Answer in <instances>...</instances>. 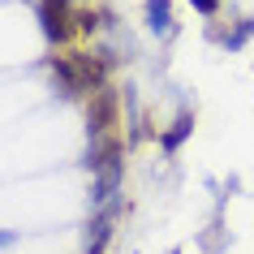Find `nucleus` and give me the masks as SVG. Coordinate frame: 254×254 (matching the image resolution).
Returning a JSON list of instances; mask_svg holds the SVG:
<instances>
[{"instance_id":"10","label":"nucleus","mask_w":254,"mask_h":254,"mask_svg":"<svg viewBox=\"0 0 254 254\" xmlns=\"http://www.w3.org/2000/svg\"><path fill=\"white\" fill-rule=\"evenodd\" d=\"M95 26H99V13H95V9H82V13H78V30H82V35H91Z\"/></svg>"},{"instance_id":"12","label":"nucleus","mask_w":254,"mask_h":254,"mask_svg":"<svg viewBox=\"0 0 254 254\" xmlns=\"http://www.w3.org/2000/svg\"><path fill=\"white\" fill-rule=\"evenodd\" d=\"M190 4H194V9H198V13H207V17H211L215 9H220V0H190Z\"/></svg>"},{"instance_id":"11","label":"nucleus","mask_w":254,"mask_h":254,"mask_svg":"<svg viewBox=\"0 0 254 254\" xmlns=\"http://www.w3.org/2000/svg\"><path fill=\"white\" fill-rule=\"evenodd\" d=\"M250 30H254V22H241V26H237V35L228 39V48H241V43L250 39Z\"/></svg>"},{"instance_id":"3","label":"nucleus","mask_w":254,"mask_h":254,"mask_svg":"<svg viewBox=\"0 0 254 254\" xmlns=\"http://www.w3.org/2000/svg\"><path fill=\"white\" fill-rule=\"evenodd\" d=\"M69 61H73V69H78L82 78V91H104L108 86V61L104 56H91V52H69Z\"/></svg>"},{"instance_id":"7","label":"nucleus","mask_w":254,"mask_h":254,"mask_svg":"<svg viewBox=\"0 0 254 254\" xmlns=\"http://www.w3.org/2000/svg\"><path fill=\"white\" fill-rule=\"evenodd\" d=\"M147 22H151V30H168V22H173L168 0H147Z\"/></svg>"},{"instance_id":"8","label":"nucleus","mask_w":254,"mask_h":254,"mask_svg":"<svg viewBox=\"0 0 254 254\" xmlns=\"http://www.w3.org/2000/svg\"><path fill=\"white\" fill-rule=\"evenodd\" d=\"M117 181H121V164L104 168V173H99V181H95V198H108V194L117 190Z\"/></svg>"},{"instance_id":"6","label":"nucleus","mask_w":254,"mask_h":254,"mask_svg":"<svg viewBox=\"0 0 254 254\" xmlns=\"http://www.w3.org/2000/svg\"><path fill=\"white\" fill-rule=\"evenodd\" d=\"M190 129H194V117H177V121H173V129H168V134L160 138V142H164V151H177V147H181V142L190 138Z\"/></svg>"},{"instance_id":"9","label":"nucleus","mask_w":254,"mask_h":254,"mask_svg":"<svg viewBox=\"0 0 254 254\" xmlns=\"http://www.w3.org/2000/svg\"><path fill=\"white\" fill-rule=\"evenodd\" d=\"M112 215H117V211H108L104 220L95 224V241L86 246V254H104V246H108V233H112Z\"/></svg>"},{"instance_id":"4","label":"nucleus","mask_w":254,"mask_h":254,"mask_svg":"<svg viewBox=\"0 0 254 254\" xmlns=\"http://www.w3.org/2000/svg\"><path fill=\"white\" fill-rule=\"evenodd\" d=\"M121 151H125L121 134L91 138V151H86V168H91V173H104V168H112V164H121Z\"/></svg>"},{"instance_id":"5","label":"nucleus","mask_w":254,"mask_h":254,"mask_svg":"<svg viewBox=\"0 0 254 254\" xmlns=\"http://www.w3.org/2000/svg\"><path fill=\"white\" fill-rule=\"evenodd\" d=\"M52 73L61 78L65 95H82V78H78V69H73V61H69V56H52Z\"/></svg>"},{"instance_id":"1","label":"nucleus","mask_w":254,"mask_h":254,"mask_svg":"<svg viewBox=\"0 0 254 254\" xmlns=\"http://www.w3.org/2000/svg\"><path fill=\"white\" fill-rule=\"evenodd\" d=\"M117 125H121V95L112 86H104L86 104V129H91V138H108L117 134Z\"/></svg>"},{"instance_id":"2","label":"nucleus","mask_w":254,"mask_h":254,"mask_svg":"<svg viewBox=\"0 0 254 254\" xmlns=\"http://www.w3.org/2000/svg\"><path fill=\"white\" fill-rule=\"evenodd\" d=\"M39 22L52 43H69L78 35V13H73L69 0H39Z\"/></svg>"}]
</instances>
